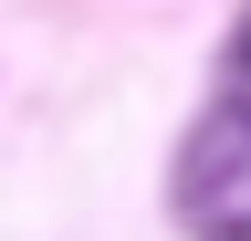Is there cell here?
<instances>
[{
	"mask_svg": "<svg viewBox=\"0 0 251 241\" xmlns=\"http://www.w3.org/2000/svg\"><path fill=\"white\" fill-rule=\"evenodd\" d=\"M188 241H251V84L220 74V105L188 126L178 178H168Z\"/></svg>",
	"mask_w": 251,
	"mask_h": 241,
	"instance_id": "cell-1",
	"label": "cell"
}]
</instances>
